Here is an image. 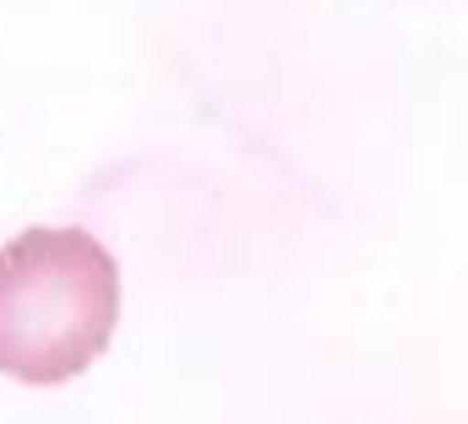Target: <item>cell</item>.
Wrapping results in <instances>:
<instances>
[{"label":"cell","instance_id":"1","mask_svg":"<svg viewBox=\"0 0 468 424\" xmlns=\"http://www.w3.org/2000/svg\"><path fill=\"white\" fill-rule=\"evenodd\" d=\"M120 267L88 228H27L0 245V376L60 387L115 337Z\"/></svg>","mask_w":468,"mask_h":424}]
</instances>
